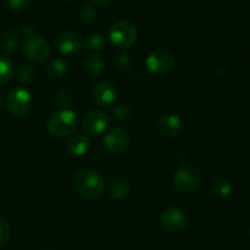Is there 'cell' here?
<instances>
[{"mask_svg":"<svg viewBox=\"0 0 250 250\" xmlns=\"http://www.w3.org/2000/svg\"><path fill=\"white\" fill-rule=\"evenodd\" d=\"M156 127L161 136L166 137V138H175L182 132L183 121L178 115L165 114L159 117Z\"/></svg>","mask_w":250,"mask_h":250,"instance_id":"obj_12","label":"cell"},{"mask_svg":"<svg viewBox=\"0 0 250 250\" xmlns=\"http://www.w3.org/2000/svg\"><path fill=\"white\" fill-rule=\"evenodd\" d=\"M202 181V172L194 165L181 167L173 176V187L181 193H189L199 186Z\"/></svg>","mask_w":250,"mask_h":250,"instance_id":"obj_5","label":"cell"},{"mask_svg":"<svg viewBox=\"0 0 250 250\" xmlns=\"http://www.w3.org/2000/svg\"><path fill=\"white\" fill-rule=\"evenodd\" d=\"M85 45H87L90 50L99 51L105 48V45H106V41H105V38L102 36V34L93 33L87 37V39H85Z\"/></svg>","mask_w":250,"mask_h":250,"instance_id":"obj_22","label":"cell"},{"mask_svg":"<svg viewBox=\"0 0 250 250\" xmlns=\"http://www.w3.org/2000/svg\"><path fill=\"white\" fill-rule=\"evenodd\" d=\"M78 16H80L81 21L90 22L97 16V9H95V6L92 2L90 4H83L81 6L80 11H78Z\"/></svg>","mask_w":250,"mask_h":250,"instance_id":"obj_23","label":"cell"},{"mask_svg":"<svg viewBox=\"0 0 250 250\" xmlns=\"http://www.w3.org/2000/svg\"><path fill=\"white\" fill-rule=\"evenodd\" d=\"M22 31H23V33L26 34L27 37H31V36H34L33 34V28H32V26L31 24H24L23 26V28H22Z\"/></svg>","mask_w":250,"mask_h":250,"instance_id":"obj_29","label":"cell"},{"mask_svg":"<svg viewBox=\"0 0 250 250\" xmlns=\"http://www.w3.org/2000/svg\"><path fill=\"white\" fill-rule=\"evenodd\" d=\"M93 5H107L112 1V0H89Z\"/></svg>","mask_w":250,"mask_h":250,"instance_id":"obj_30","label":"cell"},{"mask_svg":"<svg viewBox=\"0 0 250 250\" xmlns=\"http://www.w3.org/2000/svg\"><path fill=\"white\" fill-rule=\"evenodd\" d=\"M19 44V34L14 29H9L2 34V46L6 53H11Z\"/></svg>","mask_w":250,"mask_h":250,"instance_id":"obj_21","label":"cell"},{"mask_svg":"<svg viewBox=\"0 0 250 250\" xmlns=\"http://www.w3.org/2000/svg\"><path fill=\"white\" fill-rule=\"evenodd\" d=\"M54 43H55L56 48L60 53L67 56L78 55L84 48V42L82 41V38L78 34L70 31L60 32L55 37Z\"/></svg>","mask_w":250,"mask_h":250,"instance_id":"obj_9","label":"cell"},{"mask_svg":"<svg viewBox=\"0 0 250 250\" xmlns=\"http://www.w3.org/2000/svg\"><path fill=\"white\" fill-rule=\"evenodd\" d=\"M131 189H132V185H131V182H129V180L121 177V178H117V180L112 181V182L110 183L107 193H109L110 198L120 200V199H124V198H126L127 195L131 193Z\"/></svg>","mask_w":250,"mask_h":250,"instance_id":"obj_15","label":"cell"},{"mask_svg":"<svg viewBox=\"0 0 250 250\" xmlns=\"http://www.w3.org/2000/svg\"><path fill=\"white\" fill-rule=\"evenodd\" d=\"M148 70L154 75H166L175 68L176 60L173 55L164 50H155L146 60Z\"/></svg>","mask_w":250,"mask_h":250,"instance_id":"obj_8","label":"cell"},{"mask_svg":"<svg viewBox=\"0 0 250 250\" xmlns=\"http://www.w3.org/2000/svg\"><path fill=\"white\" fill-rule=\"evenodd\" d=\"M31 4V0H7V6L12 11H22Z\"/></svg>","mask_w":250,"mask_h":250,"instance_id":"obj_28","label":"cell"},{"mask_svg":"<svg viewBox=\"0 0 250 250\" xmlns=\"http://www.w3.org/2000/svg\"><path fill=\"white\" fill-rule=\"evenodd\" d=\"M131 143L128 131L124 127H114L106 133L104 138V146L107 153L111 155H121L127 150Z\"/></svg>","mask_w":250,"mask_h":250,"instance_id":"obj_7","label":"cell"},{"mask_svg":"<svg viewBox=\"0 0 250 250\" xmlns=\"http://www.w3.org/2000/svg\"><path fill=\"white\" fill-rule=\"evenodd\" d=\"M77 114L70 109L58 110L49 116L46 121V129L56 138H65L71 136L77 129Z\"/></svg>","mask_w":250,"mask_h":250,"instance_id":"obj_2","label":"cell"},{"mask_svg":"<svg viewBox=\"0 0 250 250\" xmlns=\"http://www.w3.org/2000/svg\"><path fill=\"white\" fill-rule=\"evenodd\" d=\"M107 127V117L99 110H90L82 120V128L88 136L97 137L104 133Z\"/></svg>","mask_w":250,"mask_h":250,"instance_id":"obj_11","label":"cell"},{"mask_svg":"<svg viewBox=\"0 0 250 250\" xmlns=\"http://www.w3.org/2000/svg\"><path fill=\"white\" fill-rule=\"evenodd\" d=\"M93 99L99 106L109 107L116 102V89L109 82H99L93 87Z\"/></svg>","mask_w":250,"mask_h":250,"instance_id":"obj_13","label":"cell"},{"mask_svg":"<svg viewBox=\"0 0 250 250\" xmlns=\"http://www.w3.org/2000/svg\"><path fill=\"white\" fill-rule=\"evenodd\" d=\"M112 65L119 72H127L132 66V60L129 55L125 53H117L112 59Z\"/></svg>","mask_w":250,"mask_h":250,"instance_id":"obj_20","label":"cell"},{"mask_svg":"<svg viewBox=\"0 0 250 250\" xmlns=\"http://www.w3.org/2000/svg\"><path fill=\"white\" fill-rule=\"evenodd\" d=\"M32 107L31 93L22 87H15L6 95V109L12 116L22 117L29 112Z\"/></svg>","mask_w":250,"mask_h":250,"instance_id":"obj_3","label":"cell"},{"mask_svg":"<svg viewBox=\"0 0 250 250\" xmlns=\"http://www.w3.org/2000/svg\"><path fill=\"white\" fill-rule=\"evenodd\" d=\"M11 237V229L5 220L0 219V247H4Z\"/></svg>","mask_w":250,"mask_h":250,"instance_id":"obj_26","label":"cell"},{"mask_svg":"<svg viewBox=\"0 0 250 250\" xmlns=\"http://www.w3.org/2000/svg\"><path fill=\"white\" fill-rule=\"evenodd\" d=\"M90 146V141L84 134H76L72 136L67 142V151L75 156H82L88 151Z\"/></svg>","mask_w":250,"mask_h":250,"instance_id":"obj_14","label":"cell"},{"mask_svg":"<svg viewBox=\"0 0 250 250\" xmlns=\"http://www.w3.org/2000/svg\"><path fill=\"white\" fill-rule=\"evenodd\" d=\"M14 63L7 56H0V84L9 82L14 76Z\"/></svg>","mask_w":250,"mask_h":250,"instance_id":"obj_18","label":"cell"},{"mask_svg":"<svg viewBox=\"0 0 250 250\" xmlns=\"http://www.w3.org/2000/svg\"><path fill=\"white\" fill-rule=\"evenodd\" d=\"M83 68L84 72L90 77H94L102 73L104 70V60L99 55H89L83 62Z\"/></svg>","mask_w":250,"mask_h":250,"instance_id":"obj_17","label":"cell"},{"mask_svg":"<svg viewBox=\"0 0 250 250\" xmlns=\"http://www.w3.org/2000/svg\"><path fill=\"white\" fill-rule=\"evenodd\" d=\"M17 77L22 83H28L33 80L34 77V68L28 63H22L17 71Z\"/></svg>","mask_w":250,"mask_h":250,"instance_id":"obj_24","label":"cell"},{"mask_svg":"<svg viewBox=\"0 0 250 250\" xmlns=\"http://www.w3.org/2000/svg\"><path fill=\"white\" fill-rule=\"evenodd\" d=\"M45 72L51 80L62 78L67 72V62L62 58L51 59L45 67Z\"/></svg>","mask_w":250,"mask_h":250,"instance_id":"obj_16","label":"cell"},{"mask_svg":"<svg viewBox=\"0 0 250 250\" xmlns=\"http://www.w3.org/2000/svg\"><path fill=\"white\" fill-rule=\"evenodd\" d=\"M161 226L168 232H181L188 224V216L183 210L178 208H167L164 210L160 217Z\"/></svg>","mask_w":250,"mask_h":250,"instance_id":"obj_10","label":"cell"},{"mask_svg":"<svg viewBox=\"0 0 250 250\" xmlns=\"http://www.w3.org/2000/svg\"><path fill=\"white\" fill-rule=\"evenodd\" d=\"M137 28L129 21H119L110 28L109 37L111 43L120 49H128L136 43Z\"/></svg>","mask_w":250,"mask_h":250,"instance_id":"obj_4","label":"cell"},{"mask_svg":"<svg viewBox=\"0 0 250 250\" xmlns=\"http://www.w3.org/2000/svg\"><path fill=\"white\" fill-rule=\"evenodd\" d=\"M55 100L61 106H68L72 102V92L68 89H60L56 93Z\"/></svg>","mask_w":250,"mask_h":250,"instance_id":"obj_25","label":"cell"},{"mask_svg":"<svg viewBox=\"0 0 250 250\" xmlns=\"http://www.w3.org/2000/svg\"><path fill=\"white\" fill-rule=\"evenodd\" d=\"M132 115L131 107L127 106V105H120L116 109L114 110V116L116 117L120 121H124V120L129 119V116Z\"/></svg>","mask_w":250,"mask_h":250,"instance_id":"obj_27","label":"cell"},{"mask_svg":"<svg viewBox=\"0 0 250 250\" xmlns=\"http://www.w3.org/2000/svg\"><path fill=\"white\" fill-rule=\"evenodd\" d=\"M75 188L82 198L94 200L104 192V180L97 171L83 168L76 173Z\"/></svg>","mask_w":250,"mask_h":250,"instance_id":"obj_1","label":"cell"},{"mask_svg":"<svg viewBox=\"0 0 250 250\" xmlns=\"http://www.w3.org/2000/svg\"><path fill=\"white\" fill-rule=\"evenodd\" d=\"M1 107H2V98L1 95H0V110H1Z\"/></svg>","mask_w":250,"mask_h":250,"instance_id":"obj_31","label":"cell"},{"mask_svg":"<svg viewBox=\"0 0 250 250\" xmlns=\"http://www.w3.org/2000/svg\"><path fill=\"white\" fill-rule=\"evenodd\" d=\"M211 192L219 198H227L232 193V185L224 178H216L211 185Z\"/></svg>","mask_w":250,"mask_h":250,"instance_id":"obj_19","label":"cell"},{"mask_svg":"<svg viewBox=\"0 0 250 250\" xmlns=\"http://www.w3.org/2000/svg\"><path fill=\"white\" fill-rule=\"evenodd\" d=\"M22 51L24 56L32 62H45L50 55V48L45 39L38 36L27 37L22 43Z\"/></svg>","mask_w":250,"mask_h":250,"instance_id":"obj_6","label":"cell"}]
</instances>
